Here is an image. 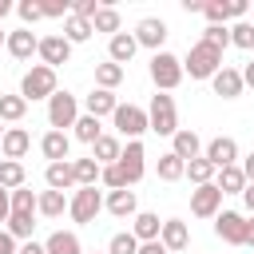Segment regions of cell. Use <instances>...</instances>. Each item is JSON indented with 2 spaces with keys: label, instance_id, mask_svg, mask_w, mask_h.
Listing matches in <instances>:
<instances>
[{
  "label": "cell",
  "instance_id": "1",
  "mask_svg": "<svg viewBox=\"0 0 254 254\" xmlns=\"http://www.w3.org/2000/svg\"><path fill=\"white\" fill-rule=\"evenodd\" d=\"M222 67V52H214L210 44H194L190 52H187V60H183V75H190V79H210L214 71Z\"/></svg>",
  "mask_w": 254,
  "mask_h": 254
},
{
  "label": "cell",
  "instance_id": "2",
  "mask_svg": "<svg viewBox=\"0 0 254 254\" xmlns=\"http://www.w3.org/2000/svg\"><path fill=\"white\" fill-rule=\"evenodd\" d=\"M147 131L155 135H175L179 131V111H175V99L167 91L151 95V107H147Z\"/></svg>",
  "mask_w": 254,
  "mask_h": 254
},
{
  "label": "cell",
  "instance_id": "3",
  "mask_svg": "<svg viewBox=\"0 0 254 254\" xmlns=\"http://www.w3.org/2000/svg\"><path fill=\"white\" fill-rule=\"evenodd\" d=\"M60 87H56V71L52 67H44V64H32L28 71H24V79H20V95L32 103V99H52Z\"/></svg>",
  "mask_w": 254,
  "mask_h": 254
},
{
  "label": "cell",
  "instance_id": "4",
  "mask_svg": "<svg viewBox=\"0 0 254 254\" xmlns=\"http://www.w3.org/2000/svg\"><path fill=\"white\" fill-rule=\"evenodd\" d=\"M147 71H151V79H155L159 91H175V87L183 83V60L171 56V52H155Z\"/></svg>",
  "mask_w": 254,
  "mask_h": 254
},
{
  "label": "cell",
  "instance_id": "5",
  "mask_svg": "<svg viewBox=\"0 0 254 254\" xmlns=\"http://www.w3.org/2000/svg\"><path fill=\"white\" fill-rule=\"evenodd\" d=\"M99 210H103V194H99L95 187H75V194L67 198V214H71V222H79V226L95 222Z\"/></svg>",
  "mask_w": 254,
  "mask_h": 254
},
{
  "label": "cell",
  "instance_id": "6",
  "mask_svg": "<svg viewBox=\"0 0 254 254\" xmlns=\"http://www.w3.org/2000/svg\"><path fill=\"white\" fill-rule=\"evenodd\" d=\"M75 119H79V99H75L71 91H56V95L48 99V123H52V131L75 127Z\"/></svg>",
  "mask_w": 254,
  "mask_h": 254
},
{
  "label": "cell",
  "instance_id": "7",
  "mask_svg": "<svg viewBox=\"0 0 254 254\" xmlns=\"http://www.w3.org/2000/svg\"><path fill=\"white\" fill-rule=\"evenodd\" d=\"M111 123H115V131L131 143V139H139V135L147 131V111H143V107H135V103H119V107H115V115H111Z\"/></svg>",
  "mask_w": 254,
  "mask_h": 254
},
{
  "label": "cell",
  "instance_id": "8",
  "mask_svg": "<svg viewBox=\"0 0 254 254\" xmlns=\"http://www.w3.org/2000/svg\"><path fill=\"white\" fill-rule=\"evenodd\" d=\"M214 234L230 246H246V214L238 210H218L214 214Z\"/></svg>",
  "mask_w": 254,
  "mask_h": 254
},
{
  "label": "cell",
  "instance_id": "9",
  "mask_svg": "<svg viewBox=\"0 0 254 254\" xmlns=\"http://www.w3.org/2000/svg\"><path fill=\"white\" fill-rule=\"evenodd\" d=\"M218 210H222V190H218L214 183L190 190V214H194V218H214Z\"/></svg>",
  "mask_w": 254,
  "mask_h": 254
},
{
  "label": "cell",
  "instance_id": "10",
  "mask_svg": "<svg viewBox=\"0 0 254 254\" xmlns=\"http://www.w3.org/2000/svg\"><path fill=\"white\" fill-rule=\"evenodd\" d=\"M135 44L139 48H151V52H163V40H167V24L159 20V16H143L139 24H135Z\"/></svg>",
  "mask_w": 254,
  "mask_h": 254
},
{
  "label": "cell",
  "instance_id": "11",
  "mask_svg": "<svg viewBox=\"0 0 254 254\" xmlns=\"http://www.w3.org/2000/svg\"><path fill=\"white\" fill-rule=\"evenodd\" d=\"M147 151H143V143L139 139H131L127 147H123V155H119V171H123V179H127V187H135L139 179H143V171H147Z\"/></svg>",
  "mask_w": 254,
  "mask_h": 254
},
{
  "label": "cell",
  "instance_id": "12",
  "mask_svg": "<svg viewBox=\"0 0 254 254\" xmlns=\"http://www.w3.org/2000/svg\"><path fill=\"white\" fill-rule=\"evenodd\" d=\"M202 159H206L214 171H222V167H234V159H238V143H234L230 135H218V139H210V143H206Z\"/></svg>",
  "mask_w": 254,
  "mask_h": 254
},
{
  "label": "cell",
  "instance_id": "13",
  "mask_svg": "<svg viewBox=\"0 0 254 254\" xmlns=\"http://www.w3.org/2000/svg\"><path fill=\"white\" fill-rule=\"evenodd\" d=\"M4 48H8V56L12 60H32L36 56V48H40V36L32 32V28H16V32H8V40H4Z\"/></svg>",
  "mask_w": 254,
  "mask_h": 254
},
{
  "label": "cell",
  "instance_id": "14",
  "mask_svg": "<svg viewBox=\"0 0 254 254\" xmlns=\"http://www.w3.org/2000/svg\"><path fill=\"white\" fill-rule=\"evenodd\" d=\"M36 56L44 60V67H52V71H56L60 64H67V60H71V44H67L64 36H44V40H40V48H36Z\"/></svg>",
  "mask_w": 254,
  "mask_h": 254
},
{
  "label": "cell",
  "instance_id": "15",
  "mask_svg": "<svg viewBox=\"0 0 254 254\" xmlns=\"http://www.w3.org/2000/svg\"><path fill=\"white\" fill-rule=\"evenodd\" d=\"M159 242H163V250H167V254L187 250V246H190V230H187V222H183V218H167V222H163V230H159Z\"/></svg>",
  "mask_w": 254,
  "mask_h": 254
},
{
  "label": "cell",
  "instance_id": "16",
  "mask_svg": "<svg viewBox=\"0 0 254 254\" xmlns=\"http://www.w3.org/2000/svg\"><path fill=\"white\" fill-rule=\"evenodd\" d=\"M210 87H214V95H222V99H238V95H242V71L222 64V67L210 75Z\"/></svg>",
  "mask_w": 254,
  "mask_h": 254
},
{
  "label": "cell",
  "instance_id": "17",
  "mask_svg": "<svg viewBox=\"0 0 254 254\" xmlns=\"http://www.w3.org/2000/svg\"><path fill=\"white\" fill-rule=\"evenodd\" d=\"M28 151H32V135H28L24 127H4V139H0V155L20 163Z\"/></svg>",
  "mask_w": 254,
  "mask_h": 254
},
{
  "label": "cell",
  "instance_id": "18",
  "mask_svg": "<svg viewBox=\"0 0 254 254\" xmlns=\"http://www.w3.org/2000/svg\"><path fill=\"white\" fill-rule=\"evenodd\" d=\"M171 155H179L183 163H190V159L202 155V139H198L190 127H179V131L171 135Z\"/></svg>",
  "mask_w": 254,
  "mask_h": 254
},
{
  "label": "cell",
  "instance_id": "19",
  "mask_svg": "<svg viewBox=\"0 0 254 254\" xmlns=\"http://www.w3.org/2000/svg\"><path fill=\"white\" fill-rule=\"evenodd\" d=\"M135 52H139V44H135V36H131V32H115V36L107 40V60H111V64H119V67H123V64H131V56H135Z\"/></svg>",
  "mask_w": 254,
  "mask_h": 254
},
{
  "label": "cell",
  "instance_id": "20",
  "mask_svg": "<svg viewBox=\"0 0 254 254\" xmlns=\"http://www.w3.org/2000/svg\"><path fill=\"white\" fill-rule=\"evenodd\" d=\"M103 206H107L115 218H135V214H139V202H135V190H131V187L111 190V194L103 198Z\"/></svg>",
  "mask_w": 254,
  "mask_h": 254
},
{
  "label": "cell",
  "instance_id": "21",
  "mask_svg": "<svg viewBox=\"0 0 254 254\" xmlns=\"http://www.w3.org/2000/svg\"><path fill=\"white\" fill-rule=\"evenodd\" d=\"M119 155H123V143H119V135H99V139L91 143V159H95L99 167H111V163H119Z\"/></svg>",
  "mask_w": 254,
  "mask_h": 254
},
{
  "label": "cell",
  "instance_id": "22",
  "mask_svg": "<svg viewBox=\"0 0 254 254\" xmlns=\"http://www.w3.org/2000/svg\"><path fill=\"white\" fill-rule=\"evenodd\" d=\"M44 183H48V190H75L71 159H64V163H48V171H44Z\"/></svg>",
  "mask_w": 254,
  "mask_h": 254
},
{
  "label": "cell",
  "instance_id": "23",
  "mask_svg": "<svg viewBox=\"0 0 254 254\" xmlns=\"http://www.w3.org/2000/svg\"><path fill=\"white\" fill-rule=\"evenodd\" d=\"M40 151H44V159H48V163H64V159H67V151H71V139H67L64 131H48V135L40 139Z\"/></svg>",
  "mask_w": 254,
  "mask_h": 254
},
{
  "label": "cell",
  "instance_id": "24",
  "mask_svg": "<svg viewBox=\"0 0 254 254\" xmlns=\"http://www.w3.org/2000/svg\"><path fill=\"white\" fill-rule=\"evenodd\" d=\"M159 230H163V222H159V214H151V210H139V214L131 218V234H135L139 242H159Z\"/></svg>",
  "mask_w": 254,
  "mask_h": 254
},
{
  "label": "cell",
  "instance_id": "25",
  "mask_svg": "<svg viewBox=\"0 0 254 254\" xmlns=\"http://www.w3.org/2000/svg\"><path fill=\"white\" fill-rule=\"evenodd\" d=\"M83 107H87V115L103 119V115H115L119 99H115V91H103V87H95V91H91V95L83 99Z\"/></svg>",
  "mask_w": 254,
  "mask_h": 254
},
{
  "label": "cell",
  "instance_id": "26",
  "mask_svg": "<svg viewBox=\"0 0 254 254\" xmlns=\"http://www.w3.org/2000/svg\"><path fill=\"white\" fill-rule=\"evenodd\" d=\"M44 250H48V254H83V246H79V234H75V230H56V234H48Z\"/></svg>",
  "mask_w": 254,
  "mask_h": 254
},
{
  "label": "cell",
  "instance_id": "27",
  "mask_svg": "<svg viewBox=\"0 0 254 254\" xmlns=\"http://www.w3.org/2000/svg\"><path fill=\"white\" fill-rule=\"evenodd\" d=\"M214 187L222 190V194H242L246 190V175H242V167L234 163V167H222L218 175H214Z\"/></svg>",
  "mask_w": 254,
  "mask_h": 254
},
{
  "label": "cell",
  "instance_id": "28",
  "mask_svg": "<svg viewBox=\"0 0 254 254\" xmlns=\"http://www.w3.org/2000/svg\"><path fill=\"white\" fill-rule=\"evenodd\" d=\"M64 210H67V194H64V190H44V194H36V214L60 218Z\"/></svg>",
  "mask_w": 254,
  "mask_h": 254
},
{
  "label": "cell",
  "instance_id": "29",
  "mask_svg": "<svg viewBox=\"0 0 254 254\" xmlns=\"http://www.w3.org/2000/svg\"><path fill=\"white\" fill-rule=\"evenodd\" d=\"M24 179H28L24 163H16V159H0V187H4V190H20Z\"/></svg>",
  "mask_w": 254,
  "mask_h": 254
},
{
  "label": "cell",
  "instance_id": "30",
  "mask_svg": "<svg viewBox=\"0 0 254 254\" xmlns=\"http://www.w3.org/2000/svg\"><path fill=\"white\" fill-rule=\"evenodd\" d=\"M71 175H75V187H95L99 183V163L87 155V159H71Z\"/></svg>",
  "mask_w": 254,
  "mask_h": 254
},
{
  "label": "cell",
  "instance_id": "31",
  "mask_svg": "<svg viewBox=\"0 0 254 254\" xmlns=\"http://www.w3.org/2000/svg\"><path fill=\"white\" fill-rule=\"evenodd\" d=\"M24 115H28L24 95H0V123H20Z\"/></svg>",
  "mask_w": 254,
  "mask_h": 254
},
{
  "label": "cell",
  "instance_id": "32",
  "mask_svg": "<svg viewBox=\"0 0 254 254\" xmlns=\"http://www.w3.org/2000/svg\"><path fill=\"white\" fill-rule=\"evenodd\" d=\"M155 171H159V179H163V183H179V179L187 175V163H183L179 155H171V151H167V155H159V167H155Z\"/></svg>",
  "mask_w": 254,
  "mask_h": 254
},
{
  "label": "cell",
  "instance_id": "33",
  "mask_svg": "<svg viewBox=\"0 0 254 254\" xmlns=\"http://www.w3.org/2000/svg\"><path fill=\"white\" fill-rule=\"evenodd\" d=\"M95 83H99L103 91H115V87L123 83V67L111 64V60H107V64H95Z\"/></svg>",
  "mask_w": 254,
  "mask_h": 254
},
{
  "label": "cell",
  "instance_id": "34",
  "mask_svg": "<svg viewBox=\"0 0 254 254\" xmlns=\"http://www.w3.org/2000/svg\"><path fill=\"white\" fill-rule=\"evenodd\" d=\"M214 175H218V171L198 155V159H190V163H187V175H183V179H190L194 187H206V183H214Z\"/></svg>",
  "mask_w": 254,
  "mask_h": 254
},
{
  "label": "cell",
  "instance_id": "35",
  "mask_svg": "<svg viewBox=\"0 0 254 254\" xmlns=\"http://www.w3.org/2000/svg\"><path fill=\"white\" fill-rule=\"evenodd\" d=\"M64 40H67V44H83V40H91V20L67 16V20H64Z\"/></svg>",
  "mask_w": 254,
  "mask_h": 254
},
{
  "label": "cell",
  "instance_id": "36",
  "mask_svg": "<svg viewBox=\"0 0 254 254\" xmlns=\"http://www.w3.org/2000/svg\"><path fill=\"white\" fill-rule=\"evenodd\" d=\"M71 131H75V139H79V143H95V139L103 135L99 119H95V115H87V111H83V115L75 119V127H71Z\"/></svg>",
  "mask_w": 254,
  "mask_h": 254
},
{
  "label": "cell",
  "instance_id": "37",
  "mask_svg": "<svg viewBox=\"0 0 254 254\" xmlns=\"http://www.w3.org/2000/svg\"><path fill=\"white\" fill-rule=\"evenodd\" d=\"M91 32H119V12L115 8H107V4H99V12L91 16Z\"/></svg>",
  "mask_w": 254,
  "mask_h": 254
},
{
  "label": "cell",
  "instance_id": "38",
  "mask_svg": "<svg viewBox=\"0 0 254 254\" xmlns=\"http://www.w3.org/2000/svg\"><path fill=\"white\" fill-rule=\"evenodd\" d=\"M12 198V214H36V190L20 187V190H8Z\"/></svg>",
  "mask_w": 254,
  "mask_h": 254
},
{
  "label": "cell",
  "instance_id": "39",
  "mask_svg": "<svg viewBox=\"0 0 254 254\" xmlns=\"http://www.w3.org/2000/svg\"><path fill=\"white\" fill-rule=\"evenodd\" d=\"M107 254H139V238H135L131 230H119V234H111Z\"/></svg>",
  "mask_w": 254,
  "mask_h": 254
},
{
  "label": "cell",
  "instance_id": "40",
  "mask_svg": "<svg viewBox=\"0 0 254 254\" xmlns=\"http://www.w3.org/2000/svg\"><path fill=\"white\" fill-rule=\"evenodd\" d=\"M202 44H210L214 52H222V48L230 44V28H226V24H206V28H202Z\"/></svg>",
  "mask_w": 254,
  "mask_h": 254
},
{
  "label": "cell",
  "instance_id": "41",
  "mask_svg": "<svg viewBox=\"0 0 254 254\" xmlns=\"http://www.w3.org/2000/svg\"><path fill=\"white\" fill-rule=\"evenodd\" d=\"M230 44L234 48H254V24L250 20H238V24H230Z\"/></svg>",
  "mask_w": 254,
  "mask_h": 254
},
{
  "label": "cell",
  "instance_id": "42",
  "mask_svg": "<svg viewBox=\"0 0 254 254\" xmlns=\"http://www.w3.org/2000/svg\"><path fill=\"white\" fill-rule=\"evenodd\" d=\"M32 226H36L32 214H8V226H4V230H8L12 238H24V242H28V238H32Z\"/></svg>",
  "mask_w": 254,
  "mask_h": 254
},
{
  "label": "cell",
  "instance_id": "43",
  "mask_svg": "<svg viewBox=\"0 0 254 254\" xmlns=\"http://www.w3.org/2000/svg\"><path fill=\"white\" fill-rule=\"evenodd\" d=\"M40 12H44L48 20H67V16H71V4H67V0H40Z\"/></svg>",
  "mask_w": 254,
  "mask_h": 254
},
{
  "label": "cell",
  "instance_id": "44",
  "mask_svg": "<svg viewBox=\"0 0 254 254\" xmlns=\"http://www.w3.org/2000/svg\"><path fill=\"white\" fill-rule=\"evenodd\" d=\"M202 16H206L210 24H226V20H230L226 0H202Z\"/></svg>",
  "mask_w": 254,
  "mask_h": 254
},
{
  "label": "cell",
  "instance_id": "45",
  "mask_svg": "<svg viewBox=\"0 0 254 254\" xmlns=\"http://www.w3.org/2000/svg\"><path fill=\"white\" fill-rule=\"evenodd\" d=\"M99 183H103V187H111V190H123V187H127V179H123L119 163H111V167H99Z\"/></svg>",
  "mask_w": 254,
  "mask_h": 254
},
{
  "label": "cell",
  "instance_id": "46",
  "mask_svg": "<svg viewBox=\"0 0 254 254\" xmlns=\"http://www.w3.org/2000/svg\"><path fill=\"white\" fill-rule=\"evenodd\" d=\"M16 12H20V20H24V28H32L36 20H44V12H40V0H20V4H16Z\"/></svg>",
  "mask_w": 254,
  "mask_h": 254
},
{
  "label": "cell",
  "instance_id": "47",
  "mask_svg": "<svg viewBox=\"0 0 254 254\" xmlns=\"http://www.w3.org/2000/svg\"><path fill=\"white\" fill-rule=\"evenodd\" d=\"M95 12H99L95 0H75V4H71V16H79V20H91Z\"/></svg>",
  "mask_w": 254,
  "mask_h": 254
},
{
  "label": "cell",
  "instance_id": "48",
  "mask_svg": "<svg viewBox=\"0 0 254 254\" xmlns=\"http://www.w3.org/2000/svg\"><path fill=\"white\" fill-rule=\"evenodd\" d=\"M226 12H230V20H242L246 16V0H226Z\"/></svg>",
  "mask_w": 254,
  "mask_h": 254
},
{
  "label": "cell",
  "instance_id": "49",
  "mask_svg": "<svg viewBox=\"0 0 254 254\" xmlns=\"http://www.w3.org/2000/svg\"><path fill=\"white\" fill-rule=\"evenodd\" d=\"M16 254H48V250H44V242H32L28 238L24 246H16Z\"/></svg>",
  "mask_w": 254,
  "mask_h": 254
},
{
  "label": "cell",
  "instance_id": "50",
  "mask_svg": "<svg viewBox=\"0 0 254 254\" xmlns=\"http://www.w3.org/2000/svg\"><path fill=\"white\" fill-rule=\"evenodd\" d=\"M0 254H16V238L8 230H0Z\"/></svg>",
  "mask_w": 254,
  "mask_h": 254
},
{
  "label": "cell",
  "instance_id": "51",
  "mask_svg": "<svg viewBox=\"0 0 254 254\" xmlns=\"http://www.w3.org/2000/svg\"><path fill=\"white\" fill-rule=\"evenodd\" d=\"M8 214H12V198H8V190L0 187V222H8Z\"/></svg>",
  "mask_w": 254,
  "mask_h": 254
},
{
  "label": "cell",
  "instance_id": "52",
  "mask_svg": "<svg viewBox=\"0 0 254 254\" xmlns=\"http://www.w3.org/2000/svg\"><path fill=\"white\" fill-rule=\"evenodd\" d=\"M139 254H167L163 242H139Z\"/></svg>",
  "mask_w": 254,
  "mask_h": 254
},
{
  "label": "cell",
  "instance_id": "53",
  "mask_svg": "<svg viewBox=\"0 0 254 254\" xmlns=\"http://www.w3.org/2000/svg\"><path fill=\"white\" fill-rule=\"evenodd\" d=\"M242 175H246V183H254V151L246 155V163H242Z\"/></svg>",
  "mask_w": 254,
  "mask_h": 254
},
{
  "label": "cell",
  "instance_id": "54",
  "mask_svg": "<svg viewBox=\"0 0 254 254\" xmlns=\"http://www.w3.org/2000/svg\"><path fill=\"white\" fill-rule=\"evenodd\" d=\"M242 202H246V210L254 214V183H246V190H242Z\"/></svg>",
  "mask_w": 254,
  "mask_h": 254
},
{
  "label": "cell",
  "instance_id": "55",
  "mask_svg": "<svg viewBox=\"0 0 254 254\" xmlns=\"http://www.w3.org/2000/svg\"><path fill=\"white\" fill-rule=\"evenodd\" d=\"M242 87H254V64L242 67Z\"/></svg>",
  "mask_w": 254,
  "mask_h": 254
},
{
  "label": "cell",
  "instance_id": "56",
  "mask_svg": "<svg viewBox=\"0 0 254 254\" xmlns=\"http://www.w3.org/2000/svg\"><path fill=\"white\" fill-rule=\"evenodd\" d=\"M246 246H254V218H246Z\"/></svg>",
  "mask_w": 254,
  "mask_h": 254
},
{
  "label": "cell",
  "instance_id": "57",
  "mask_svg": "<svg viewBox=\"0 0 254 254\" xmlns=\"http://www.w3.org/2000/svg\"><path fill=\"white\" fill-rule=\"evenodd\" d=\"M8 12H12V0H0V20H4Z\"/></svg>",
  "mask_w": 254,
  "mask_h": 254
},
{
  "label": "cell",
  "instance_id": "58",
  "mask_svg": "<svg viewBox=\"0 0 254 254\" xmlns=\"http://www.w3.org/2000/svg\"><path fill=\"white\" fill-rule=\"evenodd\" d=\"M4 40H8V32H4V28H0V48H4Z\"/></svg>",
  "mask_w": 254,
  "mask_h": 254
},
{
  "label": "cell",
  "instance_id": "59",
  "mask_svg": "<svg viewBox=\"0 0 254 254\" xmlns=\"http://www.w3.org/2000/svg\"><path fill=\"white\" fill-rule=\"evenodd\" d=\"M0 139H4V123H0Z\"/></svg>",
  "mask_w": 254,
  "mask_h": 254
},
{
  "label": "cell",
  "instance_id": "60",
  "mask_svg": "<svg viewBox=\"0 0 254 254\" xmlns=\"http://www.w3.org/2000/svg\"><path fill=\"white\" fill-rule=\"evenodd\" d=\"M91 254H95V250H91Z\"/></svg>",
  "mask_w": 254,
  "mask_h": 254
},
{
  "label": "cell",
  "instance_id": "61",
  "mask_svg": "<svg viewBox=\"0 0 254 254\" xmlns=\"http://www.w3.org/2000/svg\"><path fill=\"white\" fill-rule=\"evenodd\" d=\"M250 24H254V20H250Z\"/></svg>",
  "mask_w": 254,
  "mask_h": 254
}]
</instances>
